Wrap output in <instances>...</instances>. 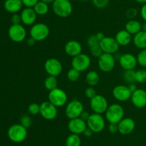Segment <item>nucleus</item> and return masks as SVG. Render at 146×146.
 <instances>
[{
  "label": "nucleus",
  "instance_id": "obj_37",
  "mask_svg": "<svg viewBox=\"0 0 146 146\" xmlns=\"http://www.w3.org/2000/svg\"><path fill=\"white\" fill-rule=\"evenodd\" d=\"M92 3L96 8L104 9L108 6L109 0H92Z\"/></svg>",
  "mask_w": 146,
  "mask_h": 146
},
{
  "label": "nucleus",
  "instance_id": "obj_1",
  "mask_svg": "<svg viewBox=\"0 0 146 146\" xmlns=\"http://www.w3.org/2000/svg\"><path fill=\"white\" fill-rule=\"evenodd\" d=\"M54 14L61 18L68 17L73 12V5L70 0H55L52 3Z\"/></svg>",
  "mask_w": 146,
  "mask_h": 146
},
{
  "label": "nucleus",
  "instance_id": "obj_16",
  "mask_svg": "<svg viewBox=\"0 0 146 146\" xmlns=\"http://www.w3.org/2000/svg\"><path fill=\"white\" fill-rule=\"evenodd\" d=\"M119 64L124 70H135L138 65L137 58L134 54L131 53H125L120 56Z\"/></svg>",
  "mask_w": 146,
  "mask_h": 146
},
{
  "label": "nucleus",
  "instance_id": "obj_24",
  "mask_svg": "<svg viewBox=\"0 0 146 146\" xmlns=\"http://www.w3.org/2000/svg\"><path fill=\"white\" fill-rule=\"evenodd\" d=\"M125 29L131 35H135L142 30V24L136 19H129L125 24Z\"/></svg>",
  "mask_w": 146,
  "mask_h": 146
},
{
  "label": "nucleus",
  "instance_id": "obj_39",
  "mask_svg": "<svg viewBox=\"0 0 146 146\" xmlns=\"http://www.w3.org/2000/svg\"><path fill=\"white\" fill-rule=\"evenodd\" d=\"M87 44L89 47L98 45V44H100V40L97 38L96 34H93V35L88 37V38L87 39Z\"/></svg>",
  "mask_w": 146,
  "mask_h": 146
},
{
  "label": "nucleus",
  "instance_id": "obj_43",
  "mask_svg": "<svg viewBox=\"0 0 146 146\" xmlns=\"http://www.w3.org/2000/svg\"><path fill=\"white\" fill-rule=\"evenodd\" d=\"M108 130L111 133H116L118 132V125L116 123H110L108 125Z\"/></svg>",
  "mask_w": 146,
  "mask_h": 146
},
{
  "label": "nucleus",
  "instance_id": "obj_23",
  "mask_svg": "<svg viewBox=\"0 0 146 146\" xmlns=\"http://www.w3.org/2000/svg\"><path fill=\"white\" fill-rule=\"evenodd\" d=\"M115 40L120 46H128L133 41L132 35L125 29L119 30L115 37Z\"/></svg>",
  "mask_w": 146,
  "mask_h": 146
},
{
  "label": "nucleus",
  "instance_id": "obj_13",
  "mask_svg": "<svg viewBox=\"0 0 146 146\" xmlns=\"http://www.w3.org/2000/svg\"><path fill=\"white\" fill-rule=\"evenodd\" d=\"M40 115L46 120H54L58 115L57 107L50 102L48 100L43 102L40 104Z\"/></svg>",
  "mask_w": 146,
  "mask_h": 146
},
{
  "label": "nucleus",
  "instance_id": "obj_20",
  "mask_svg": "<svg viewBox=\"0 0 146 146\" xmlns=\"http://www.w3.org/2000/svg\"><path fill=\"white\" fill-rule=\"evenodd\" d=\"M20 15L21 17V22L27 26L34 25L38 16L34 11V8L31 7H25L24 9H22Z\"/></svg>",
  "mask_w": 146,
  "mask_h": 146
},
{
  "label": "nucleus",
  "instance_id": "obj_51",
  "mask_svg": "<svg viewBox=\"0 0 146 146\" xmlns=\"http://www.w3.org/2000/svg\"><path fill=\"white\" fill-rule=\"evenodd\" d=\"M142 31L146 32V21H144L143 24H142Z\"/></svg>",
  "mask_w": 146,
  "mask_h": 146
},
{
  "label": "nucleus",
  "instance_id": "obj_33",
  "mask_svg": "<svg viewBox=\"0 0 146 146\" xmlns=\"http://www.w3.org/2000/svg\"><path fill=\"white\" fill-rule=\"evenodd\" d=\"M136 58L138 64H139L141 67H143V68H146V49L141 50L138 52Z\"/></svg>",
  "mask_w": 146,
  "mask_h": 146
},
{
  "label": "nucleus",
  "instance_id": "obj_22",
  "mask_svg": "<svg viewBox=\"0 0 146 146\" xmlns=\"http://www.w3.org/2000/svg\"><path fill=\"white\" fill-rule=\"evenodd\" d=\"M24 6L21 0H5L4 7L5 10L11 14H16L22 9Z\"/></svg>",
  "mask_w": 146,
  "mask_h": 146
},
{
  "label": "nucleus",
  "instance_id": "obj_38",
  "mask_svg": "<svg viewBox=\"0 0 146 146\" xmlns=\"http://www.w3.org/2000/svg\"><path fill=\"white\" fill-rule=\"evenodd\" d=\"M138 9L135 8H133V7L129 8L125 11V15H126L127 18H128L129 19H135V18L138 16Z\"/></svg>",
  "mask_w": 146,
  "mask_h": 146
},
{
  "label": "nucleus",
  "instance_id": "obj_46",
  "mask_svg": "<svg viewBox=\"0 0 146 146\" xmlns=\"http://www.w3.org/2000/svg\"><path fill=\"white\" fill-rule=\"evenodd\" d=\"M83 134L84 135V136H85V137H90L93 135V134H94V132H93L91 129L88 128V127H87V128L86 129L85 131L84 132V133H83Z\"/></svg>",
  "mask_w": 146,
  "mask_h": 146
},
{
  "label": "nucleus",
  "instance_id": "obj_8",
  "mask_svg": "<svg viewBox=\"0 0 146 146\" xmlns=\"http://www.w3.org/2000/svg\"><path fill=\"white\" fill-rule=\"evenodd\" d=\"M90 106L94 113L102 115L106 113L109 105L108 100L104 95L97 94L90 100Z\"/></svg>",
  "mask_w": 146,
  "mask_h": 146
},
{
  "label": "nucleus",
  "instance_id": "obj_4",
  "mask_svg": "<svg viewBox=\"0 0 146 146\" xmlns=\"http://www.w3.org/2000/svg\"><path fill=\"white\" fill-rule=\"evenodd\" d=\"M50 34V29L44 23H35L31 26L29 31L30 37L36 42H42L47 39Z\"/></svg>",
  "mask_w": 146,
  "mask_h": 146
},
{
  "label": "nucleus",
  "instance_id": "obj_26",
  "mask_svg": "<svg viewBox=\"0 0 146 146\" xmlns=\"http://www.w3.org/2000/svg\"><path fill=\"white\" fill-rule=\"evenodd\" d=\"M100 81V76L95 70H91L86 75V82L87 84L91 87L97 85Z\"/></svg>",
  "mask_w": 146,
  "mask_h": 146
},
{
  "label": "nucleus",
  "instance_id": "obj_42",
  "mask_svg": "<svg viewBox=\"0 0 146 146\" xmlns=\"http://www.w3.org/2000/svg\"><path fill=\"white\" fill-rule=\"evenodd\" d=\"M39 0H21L24 6H25L26 7H33L36 4V3Z\"/></svg>",
  "mask_w": 146,
  "mask_h": 146
},
{
  "label": "nucleus",
  "instance_id": "obj_44",
  "mask_svg": "<svg viewBox=\"0 0 146 146\" xmlns=\"http://www.w3.org/2000/svg\"><path fill=\"white\" fill-rule=\"evenodd\" d=\"M140 14H141V18L144 20V21H146V3L143 4L141 10H140Z\"/></svg>",
  "mask_w": 146,
  "mask_h": 146
},
{
  "label": "nucleus",
  "instance_id": "obj_3",
  "mask_svg": "<svg viewBox=\"0 0 146 146\" xmlns=\"http://www.w3.org/2000/svg\"><path fill=\"white\" fill-rule=\"evenodd\" d=\"M27 128L21 124H14L9 127L7 131V135L11 141L16 143H22L27 138Z\"/></svg>",
  "mask_w": 146,
  "mask_h": 146
},
{
  "label": "nucleus",
  "instance_id": "obj_19",
  "mask_svg": "<svg viewBox=\"0 0 146 146\" xmlns=\"http://www.w3.org/2000/svg\"><path fill=\"white\" fill-rule=\"evenodd\" d=\"M118 132L123 135L131 134L135 128V123L131 117H124L118 123Z\"/></svg>",
  "mask_w": 146,
  "mask_h": 146
},
{
  "label": "nucleus",
  "instance_id": "obj_35",
  "mask_svg": "<svg viewBox=\"0 0 146 146\" xmlns=\"http://www.w3.org/2000/svg\"><path fill=\"white\" fill-rule=\"evenodd\" d=\"M89 48H90V53H91V55L94 57H96V58H98V57H99L100 56L104 53V52H103L100 44L93 46V47H89Z\"/></svg>",
  "mask_w": 146,
  "mask_h": 146
},
{
  "label": "nucleus",
  "instance_id": "obj_17",
  "mask_svg": "<svg viewBox=\"0 0 146 146\" xmlns=\"http://www.w3.org/2000/svg\"><path fill=\"white\" fill-rule=\"evenodd\" d=\"M68 128L71 133L81 135L87 128V123L80 117L71 119L68 123Z\"/></svg>",
  "mask_w": 146,
  "mask_h": 146
},
{
  "label": "nucleus",
  "instance_id": "obj_36",
  "mask_svg": "<svg viewBox=\"0 0 146 146\" xmlns=\"http://www.w3.org/2000/svg\"><path fill=\"white\" fill-rule=\"evenodd\" d=\"M20 124L22 125L26 128H29L31 127V124H32L31 117L28 115H24L20 119Z\"/></svg>",
  "mask_w": 146,
  "mask_h": 146
},
{
  "label": "nucleus",
  "instance_id": "obj_52",
  "mask_svg": "<svg viewBox=\"0 0 146 146\" xmlns=\"http://www.w3.org/2000/svg\"><path fill=\"white\" fill-rule=\"evenodd\" d=\"M136 2L139 3V4H144L146 3V0H135Z\"/></svg>",
  "mask_w": 146,
  "mask_h": 146
},
{
  "label": "nucleus",
  "instance_id": "obj_27",
  "mask_svg": "<svg viewBox=\"0 0 146 146\" xmlns=\"http://www.w3.org/2000/svg\"><path fill=\"white\" fill-rule=\"evenodd\" d=\"M33 8H34V11L36 13L37 15L39 16L46 15L48 12V11H49L48 4L44 2V1H40V0L36 3V4Z\"/></svg>",
  "mask_w": 146,
  "mask_h": 146
},
{
  "label": "nucleus",
  "instance_id": "obj_15",
  "mask_svg": "<svg viewBox=\"0 0 146 146\" xmlns=\"http://www.w3.org/2000/svg\"><path fill=\"white\" fill-rule=\"evenodd\" d=\"M113 96L116 100L119 102H126L130 100L132 95V92L128 88V86L119 84L113 89Z\"/></svg>",
  "mask_w": 146,
  "mask_h": 146
},
{
  "label": "nucleus",
  "instance_id": "obj_45",
  "mask_svg": "<svg viewBox=\"0 0 146 146\" xmlns=\"http://www.w3.org/2000/svg\"><path fill=\"white\" fill-rule=\"evenodd\" d=\"M90 115H91V114H90L88 111L84 110V111H83V113L81 114V115H80L79 117L81 119H82L83 120H84V121L87 122V120H88V118H89Z\"/></svg>",
  "mask_w": 146,
  "mask_h": 146
},
{
  "label": "nucleus",
  "instance_id": "obj_49",
  "mask_svg": "<svg viewBox=\"0 0 146 146\" xmlns=\"http://www.w3.org/2000/svg\"><path fill=\"white\" fill-rule=\"evenodd\" d=\"M96 35L97 38H98V40H100V42H101V40H102L103 39H104V37H106V36L104 35V33H103V32H101V31H99V32L96 33Z\"/></svg>",
  "mask_w": 146,
  "mask_h": 146
},
{
  "label": "nucleus",
  "instance_id": "obj_10",
  "mask_svg": "<svg viewBox=\"0 0 146 146\" xmlns=\"http://www.w3.org/2000/svg\"><path fill=\"white\" fill-rule=\"evenodd\" d=\"M91 64V57L86 54H81L73 57L71 60V67L80 72L86 71L90 67Z\"/></svg>",
  "mask_w": 146,
  "mask_h": 146
},
{
  "label": "nucleus",
  "instance_id": "obj_30",
  "mask_svg": "<svg viewBox=\"0 0 146 146\" xmlns=\"http://www.w3.org/2000/svg\"><path fill=\"white\" fill-rule=\"evenodd\" d=\"M135 71L134 70H125L123 74V79L125 82L128 83V84H132V83L135 82Z\"/></svg>",
  "mask_w": 146,
  "mask_h": 146
},
{
  "label": "nucleus",
  "instance_id": "obj_14",
  "mask_svg": "<svg viewBox=\"0 0 146 146\" xmlns=\"http://www.w3.org/2000/svg\"><path fill=\"white\" fill-rule=\"evenodd\" d=\"M100 46L104 53L114 54L118 52L120 45L115 40V37H106V36L101 42Z\"/></svg>",
  "mask_w": 146,
  "mask_h": 146
},
{
  "label": "nucleus",
  "instance_id": "obj_41",
  "mask_svg": "<svg viewBox=\"0 0 146 146\" xmlns=\"http://www.w3.org/2000/svg\"><path fill=\"white\" fill-rule=\"evenodd\" d=\"M11 21L12 22V24H20L21 23V15L17 13L13 14V15L11 16Z\"/></svg>",
  "mask_w": 146,
  "mask_h": 146
},
{
  "label": "nucleus",
  "instance_id": "obj_11",
  "mask_svg": "<svg viewBox=\"0 0 146 146\" xmlns=\"http://www.w3.org/2000/svg\"><path fill=\"white\" fill-rule=\"evenodd\" d=\"M9 37L14 42H21L27 38V30L23 25L12 24L8 30Z\"/></svg>",
  "mask_w": 146,
  "mask_h": 146
},
{
  "label": "nucleus",
  "instance_id": "obj_31",
  "mask_svg": "<svg viewBox=\"0 0 146 146\" xmlns=\"http://www.w3.org/2000/svg\"><path fill=\"white\" fill-rule=\"evenodd\" d=\"M135 82L140 84H143L146 82V70L140 69L135 71Z\"/></svg>",
  "mask_w": 146,
  "mask_h": 146
},
{
  "label": "nucleus",
  "instance_id": "obj_18",
  "mask_svg": "<svg viewBox=\"0 0 146 146\" xmlns=\"http://www.w3.org/2000/svg\"><path fill=\"white\" fill-rule=\"evenodd\" d=\"M133 104L137 108H143L146 106V90L138 88L132 93L131 97Z\"/></svg>",
  "mask_w": 146,
  "mask_h": 146
},
{
  "label": "nucleus",
  "instance_id": "obj_54",
  "mask_svg": "<svg viewBox=\"0 0 146 146\" xmlns=\"http://www.w3.org/2000/svg\"><path fill=\"white\" fill-rule=\"evenodd\" d=\"M70 1H71V0H70Z\"/></svg>",
  "mask_w": 146,
  "mask_h": 146
},
{
  "label": "nucleus",
  "instance_id": "obj_53",
  "mask_svg": "<svg viewBox=\"0 0 146 146\" xmlns=\"http://www.w3.org/2000/svg\"><path fill=\"white\" fill-rule=\"evenodd\" d=\"M80 1H88V0H80Z\"/></svg>",
  "mask_w": 146,
  "mask_h": 146
},
{
  "label": "nucleus",
  "instance_id": "obj_40",
  "mask_svg": "<svg viewBox=\"0 0 146 146\" xmlns=\"http://www.w3.org/2000/svg\"><path fill=\"white\" fill-rule=\"evenodd\" d=\"M97 94L95 88L94 87H91V86H88L85 90V95L87 98L88 99H92L93 97H95Z\"/></svg>",
  "mask_w": 146,
  "mask_h": 146
},
{
  "label": "nucleus",
  "instance_id": "obj_28",
  "mask_svg": "<svg viewBox=\"0 0 146 146\" xmlns=\"http://www.w3.org/2000/svg\"><path fill=\"white\" fill-rule=\"evenodd\" d=\"M66 146H81V139L79 135L71 133L66 139Z\"/></svg>",
  "mask_w": 146,
  "mask_h": 146
},
{
  "label": "nucleus",
  "instance_id": "obj_50",
  "mask_svg": "<svg viewBox=\"0 0 146 146\" xmlns=\"http://www.w3.org/2000/svg\"><path fill=\"white\" fill-rule=\"evenodd\" d=\"M40 1H44V2H45V3H46V4H52V3L54 2L55 0H40Z\"/></svg>",
  "mask_w": 146,
  "mask_h": 146
},
{
  "label": "nucleus",
  "instance_id": "obj_7",
  "mask_svg": "<svg viewBox=\"0 0 146 146\" xmlns=\"http://www.w3.org/2000/svg\"><path fill=\"white\" fill-rule=\"evenodd\" d=\"M84 110V104L80 100L74 99L68 102L65 108V115L69 120L79 117Z\"/></svg>",
  "mask_w": 146,
  "mask_h": 146
},
{
  "label": "nucleus",
  "instance_id": "obj_47",
  "mask_svg": "<svg viewBox=\"0 0 146 146\" xmlns=\"http://www.w3.org/2000/svg\"><path fill=\"white\" fill-rule=\"evenodd\" d=\"M36 42L35 40H34V39H33L32 37H29V38L27 40V44H28L29 46L35 45Z\"/></svg>",
  "mask_w": 146,
  "mask_h": 146
},
{
  "label": "nucleus",
  "instance_id": "obj_25",
  "mask_svg": "<svg viewBox=\"0 0 146 146\" xmlns=\"http://www.w3.org/2000/svg\"><path fill=\"white\" fill-rule=\"evenodd\" d=\"M133 42L137 48L141 50H145L146 49V32L141 30V31L133 35Z\"/></svg>",
  "mask_w": 146,
  "mask_h": 146
},
{
  "label": "nucleus",
  "instance_id": "obj_9",
  "mask_svg": "<svg viewBox=\"0 0 146 146\" xmlns=\"http://www.w3.org/2000/svg\"><path fill=\"white\" fill-rule=\"evenodd\" d=\"M98 65L100 70L104 72H110L115 65V57L114 54L103 53L98 58Z\"/></svg>",
  "mask_w": 146,
  "mask_h": 146
},
{
  "label": "nucleus",
  "instance_id": "obj_34",
  "mask_svg": "<svg viewBox=\"0 0 146 146\" xmlns=\"http://www.w3.org/2000/svg\"><path fill=\"white\" fill-rule=\"evenodd\" d=\"M28 112L31 115H37L40 114V104L36 102L31 103L28 107Z\"/></svg>",
  "mask_w": 146,
  "mask_h": 146
},
{
  "label": "nucleus",
  "instance_id": "obj_48",
  "mask_svg": "<svg viewBox=\"0 0 146 146\" xmlns=\"http://www.w3.org/2000/svg\"><path fill=\"white\" fill-rule=\"evenodd\" d=\"M128 88L130 89V90L131 91V92H133L134 91H135V90L138 89V87H137L136 84H135V83H132V84H128Z\"/></svg>",
  "mask_w": 146,
  "mask_h": 146
},
{
  "label": "nucleus",
  "instance_id": "obj_2",
  "mask_svg": "<svg viewBox=\"0 0 146 146\" xmlns=\"http://www.w3.org/2000/svg\"><path fill=\"white\" fill-rule=\"evenodd\" d=\"M125 110L122 105L118 103H113L108 106L105 113L106 120L109 123L118 124L122 119H123Z\"/></svg>",
  "mask_w": 146,
  "mask_h": 146
},
{
  "label": "nucleus",
  "instance_id": "obj_6",
  "mask_svg": "<svg viewBox=\"0 0 146 146\" xmlns=\"http://www.w3.org/2000/svg\"><path fill=\"white\" fill-rule=\"evenodd\" d=\"M87 127L91 129L94 133H99L106 127V119L104 116L98 113H92L87 120Z\"/></svg>",
  "mask_w": 146,
  "mask_h": 146
},
{
  "label": "nucleus",
  "instance_id": "obj_21",
  "mask_svg": "<svg viewBox=\"0 0 146 146\" xmlns=\"http://www.w3.org/2000/svg\"><path fill=\"white\" fill-rule=\"evenodd\" d=\"M82 50V45L79 42L76 40H70L68 42L66 43L65 47H64V51L66 54L71 57H74L81 54Z\"/></svg>",
  "mask_w": 146,
  "mask_h": 146
},
{
  "label": "nucleus",
  "instance_id": "obj_5",
  "mask_svg": "<svg viewBox=\"0 0 146 146\" xmlns=\"http://www.w3.org/2000/svg\"><path fill=\"white\" fill-rule=\"evenodd\" d=\"M48 101L57 107H62L68 102V95L64 90L61 88L54 89L49 91L48 94Z\"/></svg>",
  "mask_w": 146,
  "mask_h": 146
},
{
  "label": "nucleus",
  "instance_id": "obj_32",
  "mask_svg": "<svg viewBox=\"0 0 146 146\" xmlns=\"http://www.w3.org/2000/svg\"><path fill=\"white\" fill-rule=\"evenodd\" d=\"M81 72L74 68L70 69L66 74L67 79L71 82H76L79 79Z\"/></svg>",
  "mask_w": 146,
  "mask_h": 146
},
{
  "label": "nucleus",
  "instance_id": "obj_29",
  "mask_svg": "<svg viewBox=\"0 0 146 146\" xmlns=\"http://www.w3.org/2000/svg\"><path fill=\"white\" fill-rule=\"evenodd\" d=\"M44 87L48 91H51V90L58 87H57L58 86V80H57L56 77L48 75L44 80Z\"/></svg>",
  "mask_w": 146,
  "mask_h": 146
},
{
  "label": "nucleus",
  "instance_id": "obj_12",
  "mask_svg": "<svg viewBox=\"0 0 146 146\" xmlns=\"http://www.w3.org/2000/svg\"><path fill=\"white\" fill-rule=\"evenodd\" d=\"M44 70L50 76L58 77L63 71V65L56 58H49L44 63Z\"/></svg>",
  "mask_w": 146,
  "mask_h": 146
}]
</instances>
